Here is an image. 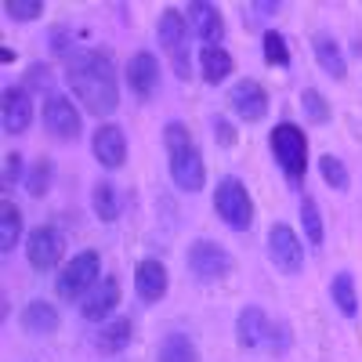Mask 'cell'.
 Returning <instances> with one entry per match:
<instances>
[{"label": "cell", "instance_id": "4fadbf2b", "mask_svg": "<svg viewBox=\"0 0 362 362\" xmlns=\"http://www.w3.org/2000/svg\"><path fill=\"white\" fill-rule=\"evenodd\" d=\"M185 18H189V29L206 47H221V40H225V18H221V8L218 4L192 0V4L185 8Z\"/></svg>", "mask_w": 362, "mask_h": 362}, {"label": "cell", "instance_id": "8fae6325", "mask_svg": "<svg viewBox=\"0 0 362 362\" xmlns=\"http://www.w3.org/2000/svg\"><path fill=\"white\" fill-rule=\"evenodd\" d=\"M228 105L243 124H261L268 116V90L257 80H235L228 90Z\"/></svg>", "mask_w": 362, "mask_h": 362}, {"label": "cell", "instance_id": "836d02e7", "mask_svg": "<svg viewBox=\"0 0 362 362\" xmlns=\"http://www.w3.org/2000/svg\"><path fill=\"white\" fill-rule=\"evenodd\" d=\"M73 51H76V47H73V29H69V25H54V29H51V54L66 62Z\"/></svg>", "mask_w": 362, "mask_h": 362}, {"label": "cell", "instance_id": "f1b7e54d", "mask_svg": "<svg viewBox=\"0 0 362 362\" xmlns=\"http://www.w3.org/2000/svg\"><path fill=\"white\" fill-rule=\"evenodd\" d=\"M51 181H54V163H51L47 156H40V160L33 163V170L25 174V192L33 196V199H44V196L51 192Z\"/></svg>", "mask_w": 362, "mask_h": 362}, {"label": "cell", "instance_id": "e0dca14e", "mask_svg": "<svg viewBox=\"0 0 362 362\" xmlns=\"http://www.w3.org/2000/svg\"><path fill=\"white\" fill-rule=\"evenodd\" d=\"M127 83H131V90H134L141 102L156 95V87H160V62H156L153 51L131 54V62H127Z\"/></svg>", "mask_w": 362, "mask_h": 362}, {"label": "cell", "instance_id": "277c9868", "mask_svg": "<svg viewBox=\"0 0 362 362\" xmlns=\"http://www.w3.org/2000/svg\"><path fill=\"white\" fill-rule=\"evenodd\" d=\"M102 279V254L98 250H83V254H73V261L62 264L54 279V293L62 300H83L95 283Z\"/></svg>", "mask_w": 362, "mask_h": 362}, {"label": "cell", "instance_id": "6da1fadb", "mask_svg": "<svg viewBox=\"0 0 362 362\" xmlns=\"http://www.w3.org/2000/svg\"><path fill=\"white\" fill-rule=\"evenodd\" d=\"M66 83L90 116L102 119L119 109V83L112 58L98 47H76L66 58Z\"/></svg>", "mask_w": 362, "mask_h": 362}, {"label": "cell", "instance_id": "3957f363", "mask_svg": "<svg viewBox=\"0 0 362 362\" xmlns=\"http://www.w3.org/2000/svg\"><path fill=\"white\" fill-rule=\"evenodd\" d=\"M268 148H272V156H276V167L283 170V177L290 185H300L305 170H308V134L297 124H290V119H283V124L272 127Z\"/></svg>", "mask_w": 362, "mask_h": 362}, {"label": "cell", "instance_id": "2e32d148", "mask_svg": "<svg viewBox=\"0 0 362 362\" xmlns=\"http://www.w3.org/2000/svg\"><path fill=\"white\" fill-rule=\"evenodd\" d=\"M116 305H119V279L116 276H102L95 283V290L80 300V315L87 322H102V319H109L116 312Z\"/></svg>", "mask_w": 362, "mask_h": 362}, {"label": "cell", "instance_id": "7a4b0ae2", "mask_svg": "<svg viewBox=\"0 0 362 362\" xmlns=\"http://www.w3.org/2000/svg\"><path fill=\"white\" fill-rule=\"evenodd\" d=\"M163 145H167V163H170V177L181 192H199L206 185V167L199 156V145L189 134V127L181 119H170L163 127Z\"/></svg>", "mask_w": 362, "mask_h": 362}, {"label": "cell", "instance_id": "52a82bcc", "mask_svg": "<svg viewBox=\"0 0 362 362\" xmlns=\"http://www.w3.org/2000/svg\"><path fill=\"white\" fill-rule=\"evenodd\" d=\"M185 268L196 283H221L225 276H232L235 261L214 239H192L189 254H185Z\"/></svg>", "mask_w": 362, "mask_h": 362}, {"label": "cell", "instance_id": "4316f807", "mask_svg": "<svg viewBox=\"0 0 362 362\" xmlns=\"http://www.w3.org/2000/svg\"><path fill=\"white\" fill-rule=\"evenodd\" d=\"M319 174H322V181H326V185L334 189V192H348V185H351V174H348L344 160L334 156V153L319 156Z\"/></svg>", "mask_w": 362, "mask_h": 362}, {"label": "cell", "instance_id": "ffe728a7", "mask_svg": "<svg viewBox=\"0 0 362 362\" xmlns=\"http://www.w3.org/2000/svg\"><path fill=\"white\" fill-rule=\"evenodd\" d=\"M131 341H134V322H131V319H109V322H102L98 337H95V351H102V355H119Z\"/></svg>", "mask_w": 362, "mask_h": 362}, {"label": "cell", "instance_id": "5b68a950", "mask_svg": "<svg viewBox=\"0 0 362 362\" xmlns=\"http://www.w3.org/2000/svg\"><path fill=\"white\" fill-rule=\"evenodd\" d=\"M156 37L170 58V66L181 80H189L192 76V58H189V18L185 11H177V8H167L156 22Z\"/></svg>", "mask_w": 362, "mask_h": 362}, {"label": "cell", "instance_id": "30bf717a", "mask_svg": "<svg viewBox=\"0 0 362 362\" xmlns=\"http://www.w3.org/2000/svg\"><path fill=\"white\" fill-rule=\"evenodd\" d=\"M40 119H44V131L54 141H76L80 138V112L66 95H47L44 109H40Z\"/></svg>", "mask_w": 362, "mask_h": 362}, {"label": "cell", "instance_id": "e575fe53", "mask_svg": "<svg viewBox=\"0 0 362 362\" xmlns=\"http://www.w3.org/2000/svg\"><path fill=\"white\" fill-rule=\"evenodd\" d=\"M264 348H268L272 355H283V351L290 348V326H286V322H276V326H272V329H268Z\"/></svg>", "mask_w": 362, "mask_h": 362}, {"label": "cell", "instance_id": "1f68e13d", "mask_svg": "<svg viewBox=\"0 0 362 362\" xmlns=\"http://www.w3.org/2000/svg\"><path fill=\"white\" fill-rule=\"evenodd\" d=\"M54 83V69L47 66V62H33V66H29L25 69V90H29V95H44V90Z\"/></svg>", "mask_w": 362, "mask_h": 362}, {"label": "cell", "instance_id": "d6a6232c", "mask_svg": "<svg viewBox=\"0 0 362 362\" xmlns=\"http://www.w3.org/2000/svg\"><path fill=\"white\" fill-rule=\"evenodd\" d=\"M4 11H8L11 22H33V18L44 15V4H40V0H8Z\"/></svg>", "mask_w": 362, "mask_h": 362}, {"label": "cell", "instance_id": "ba28073f", "mask_svg": "<svg viewBox=\"0 0 362 362\" xmlns=\"http://www.w3.org/2000/svg\"><path fill=\"white\" fill-rule=\"evenodd\" d=\"M268 261L276 264L283 276H300L305 268V243L297 239V232L283 221L268 228Z\"/></svg>", "mask_w": 362, "mask_h": 362}, {"label": "cell", "instance_id": "8d00e7d4", "mask_svg": "<svg viewBox=\"0 0 362 362\" xmlns=\"http://www.w3.org/2000/svg\"><path fill=\"white\" fill-rule=\"evenodd\" d=\"M22 167H25L22 163V153H8L4 156V189H11L15 181L22 177Z\"/></svg>", "mask_w": 362, "mask_h": 362}, {"label": "cell", "instance_id": "9a60e30c", "mask_svg": "<svg viewBox=\"0 0 362 362\" xmlns=\"http://www.w3.org/2000/svg\"><path fill=\"white\" fill-rule=\"evenodd\" d=\"M0 119H4L8 134H25L33 124V95L25 87H4V102H0Z\"/></svg>", "mask_w": 362, "mask_h": 362}, {"label": "cell", "instance_id": "4dcf8cb0", "mask_svg": "<svg viewBox=\"0 0 362 362\" xmlns=\"http://www.w3.org/2000/svg\"><path fill=\"white\" fill-rule=\"evenodd\" d=\"M261 51H264L268 66H279V69L290 66V44H286L283 33H276V29H268V33L261 37Z\"/></svg>", "mask_w": 362, "mask_h": 362}, {"label": "cell", "instance_id": "603a6c76", "mask_svg": "<svg viewBox=\"0 0 362 362\" xmlns=\"http://www.w3.org/2000/svg\"><path fill=\"white\" fill-rule=\"evenodd\" d=\"M90 210H95V218L105 221V225H112V221L119 218L124 199H119V192H116L112 181H98V185L90 189Z\"/></svg>", "mask_w": 362, "mask_h": 362}, {"label": "cell", "instance_id": "83f0119b", "mask_svg": "<svg viewBox=\"0 0 362 362\" xmlns=\"http://www.w3.org/2000/svg\"><path fill=\"white\" fill-rule=\"evenodd\" d=\"M300 225H305V239H308V247H322L326 228H322L319 203H315L312 196H305V199H300Z\"/></svg>", "mask_w": 362, "mask_h": 362}, {"label": "cell", "instance_id": "d4e9b609", "mask_svg": "<svg viewBox=\"0 0 362 362\" xmlns=\"http://www.w3.org/2000/svg\"><path fill=\"white\" fill-rule=\"evenodd\" d=\"M22 235V210L4 196L0 199V254H11Z\"/></svg>", "mask_w": 362, "mask_h": 362}, {"label": "cell", "instance_id": "8992f818", "mask_svg": "<svg viewBox=\"0 0 362 362\" xmlns=\"http://www.w3.org/2000/svg\"><path fill=\"white\" fill-rule=\"evenodd\" d=\"M214 214L228 228H235V232H247L254 225V199H250L247 185L239 177L228 174V177L218 181V189H214Z\"/></svg>", "mask_w": 362, "mask_h": 362}, {"label": "cell", "instance_id": "5bb4252c", "mask_svg": "<svg viewBox=\"0 0 362 362\" xmlns=\"http://www.w3.org/2000/svg\"><path fill=\"white\" fill-rule=\"evenodd\" d=\"M134 290L141 300H148V305H156V300L167 297L170 290V276H167V264L160 257H141L138 268H134Z\"/></svg>", "mask_w": 362, "mask_h": 362}, {"label": "cell", "instance_id": "d590c367", "mask_svg": "<svg viewBox=\"0 0 362 362\" xmlns=\"http://www.w3.org/2000/svg\"><path fill=\"white\" fill-rule=\"evenodd\" d=\"M210 127H214V141L221 148H232L235 145V131H232V124H228L225 116H214V119H210Z\"/></svg>", "mask_w": 362, "mask_h": 362}, {"label": "cell", "instance_id": "44dd1931", "mask_svg": "<svg viewBox=\"0 0 362 362\" xmlns=\"http://www.w3.org/2000/svg\"><path fill=\"white\" fill-rule=\"evenodd\" d=\"M312 51H315V58H319V66L334 76V80H344V76H348V58H344L341 44L329 37V33H315V37H312Z\"/></svg>", "mask_w": 362, "mask_h": 362}, {"label": "cell", "instance_id": "d6986e66", "mask_svg": "<svg viewBox=\"0 0 362 362\" xmlns=\"http://www.w3.org/2000/svg\"><path fill=\"white\" fill-rule=\"evenodd\" d=\"M22 329L25 334H33V337H47V334H54L58 326H62V315H58V308L51 305V300H29V305L22 308Z\"/></svg>", "mask_w": 362, "mask_h": 362}, {"label": "cell", "instance_id": "f546056e", "mask_svg": "<svg viewBox=\"0 0 362 362\" xmlns=\"http://www.w3.org/2000/svg\"><path fill=\"white\" fill-rule=\"evenodd\" d=\"M300 109H305V119L308 124H315V127H322V124H329V102L322 98V90H315V87H305L300 90Z\"/></svg>", "mask_w": 362, "mask_h": 362}, {"label": "cell", "instance_id": "ac0fdd59", "mask_svg": "<svg viewBox=\"0 0 362 362\" xmlns=\"http://www.w3.org/2000/svg\"><path fill=\"white\" fill-rule=\"evenodd\" d=\"M268 329H272V319L257 308V305H247L243 312L235 315V344L243 351H254L268 341Z\"/></svg>", "mask_w": 362, "mask_h": 362}, {"label": "cell", "instance_id": "484cf974", "mask_svg": "<svg viewBox=\"0 0 362 362\" xmlns=\"http://www.w3.org/2000/svg\"><path fill=\"white\" fill-rule=\"evenodd\" d=\"M329 297L344 319H355L358 315V293H355V276L351 272H337L334 283H329Z\"/></svg>", "mask_w": 362, "mask_h": 362}, {"label": "cell", "instance_id": "7402d4cb", "mask_svg": "<svg viewBox=\"0 0 362 362\" xmlns=\"http://www.w3.org/2000/svg\"><path fill=\"white\" fill-rule=\"evenodd\" d=\"M232 69H235V62H232V54L225 47H203L199 51V76L206 83H214V87L225 83L232 76Z\"/></svg>", "mask_w": 362, "mask_h": 362}, {"label": "cell", "instance_id": "7c38bea8", "mask_svg": "<svg viewBox=\"0 0 362 362\" xmlns=\"http://www.w3.org/2000/svg\"><path fill=\"white\" fill-rule=\"evenodd\" d=\"M90 153L105 170H119L127 163V134L119 124H98L90 134Z\"/></svg>", "mask_w": 362, "mask_h": 362}, {"label": "cell", "instance_id": "9c48e42d", "mask_svg": "<svg viewBox=\"0 0 362 362\" xmlns=\"http://www.w3.org/2000/svg\"><path fill=\"white\" fill-rule=\"evenodd\" d=\"M66 257V235L54 225H37L25 235V261L37 272H51L58 268V261Z\"/></svg>", "mask_w": 362, "mask_h": 362}, {"label": "cell", "instance_id": "cb8c5ba5", "mask_svg": "<svg viewBox=\"0 0 362 362\" xmlns=\"http://www.w3.org/2000/svg\"><path fill=\"white\" fill-rule=\"evenodd\" d=\"M156 362H199V348L189 334H181V329H174V334H167L160 341V351H156Z\"/></svg>", "mask_w": 362, "mask_h": 362}]
</instances>
